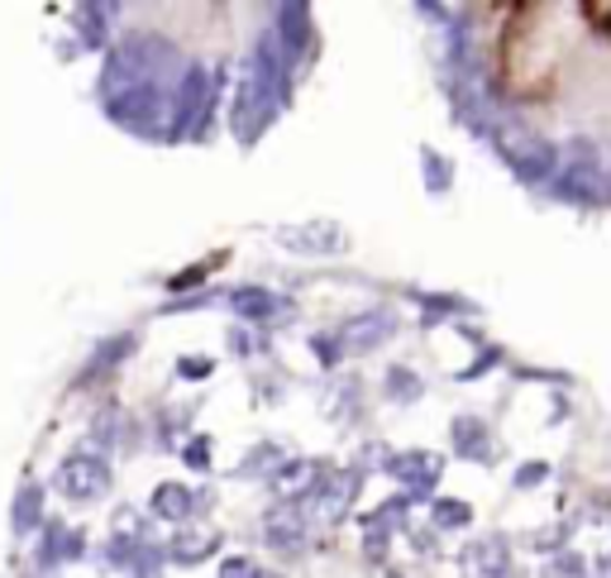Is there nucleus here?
I'll return each instance as SVG.
<instances>
[{
  "instance_id": "obj_1",
  "label": "nucleus",
  "mask_w": 611,
  "mask_h": 578,
  "mask_svg": "<svg viewBox=\"0 0 611 578\" xmlns=\"http://www.w3.org/2000/svg\"><path fill=\"white\" fill-rule=\"evenodd\" d=\"M487 139H492V149L502 153V163L516 168V178H526V182L555 178V149H549V139L535 135L526 120H516V115H497V120L487 125Z\"/></svg>"
},
{
  "instance_id": "obj_2",
  "label": "nucleus",
  "mask_w": 611,
  "mask_h": 578,
  "mask_svg": "<svg viewBox=\"0 0 611 578\" xmlns=\"http://www.w3.org/2000/svg\"><path fill=\"white\" fill-rule=\"evenodd\" d=\"M215 106V82H211V72L192 63V67H182V77H178V96H172V110H168V120L178 135H201L206 129V115Z\"/></svg>"
},
{
  "instance_id": "obj_3",
  "label": "nucleus",
  "mask_w": 611,
  "mask_h": 578,
  "mask_svg": "<svg viewBox=\"0 0 611 578\" xmlns=\"http://www.w3.org/2000/svg\"><path fill=\"white\" fill-rule=\"evenodd\" d=\"M106 115H110V120H120V125H129L135 135H153V129H163L168 92H163V86H125V92L106 96Z\"/></svg>"
},
{
  "instance_id": "obj_4",
  "label": "nucleus",
  "mask_w": 611,
  "mask_h": 578,
  "mask_svg": "<svg viewBox=\"0 0 611 578\" xmlns=\"http://www.w3.org/2000/svg\"><path fill=\"white\" fill-rule=\"evenodd\" d=\"M57 488H63L72 502H92L110 488V464L100 454H72L63 473H57Z\"/></svg>"
},
{
  "instance_id": "obj_5",
  "label": "nucleus",
  "mask_w": 611,
  "mask_h": 578,
  "mask_svg": "<svg viewBox=\"0 0 611 578\" xmlns=\"http://www.w3.org/2000/svg\"><path fill=\"white\" fill-rule=\"evenodd\" d=\"M278 244H287L292 254H340L349 235L334 221H306V225H282Z\"/></svg>"
},
{
  "instance_id": "obj_6",
  "label": "nucleus",
  "mask_w": 611,
  "mask_h": 578,
  "mask_svg": "<svg viewBox=\"0 0 611 578\" xmlns=\"http://www.w3.org/2000/svg\"><path fill=\"white\" fill-rule=\"evenodd\" d=\"M440 469H444V459L430 454V450H406V454L387 459V473L401 488H411V493H430V488L440 483Z\"/></svg>"
},
{
  "instance_id": "obj_7",
  "label": "nucleus",
  "mask_w": 611,
  "mask_h": 578,
  "mask_svg": "<svg viewBox=\"0 0 611 578\" xmlns=\"http://www.w3.org/2000/svg\"><path fill=\"white\" fill-rule=\"evenodd\" d=\"M264 536L268 545H278L282 555H297L306 545V512L297 507V502H282V507H272L264 516Z\"/></svg>"
},
{
  "instance_id": "obj_8",
  "label": "nucleus",
  "mask_w": 611,
  "mask_h": 578,
  "mask_svg": "<svg viewBox=\"0 0 611 578\" xmlns=\"http://www.w3.org/2000/svg\"><path fill=\"white\" fill-rule=\"evenodd\" d=\"M287 49V57H301L306 43H311V10L306 6H282L278 10V34H272Z\"/></svg>"
},
{
  "instance_id": "obj_9",
  "label": "nucleus",
  "mask_w": 611,
  "mask_h": 578,
  "mask_svg": "<svg viewBox=\"0 0 611 578\" xmlns=\"http://www.w3.org/2000/svg\"><path fill=\"white\" fill-rule=\"evenodd\" d=\"M215 545H221V531L201 522L192 531H178V540H172V559H178V565H196V559H206Z\"/></svg>"
},
{
  "instance_id": "obj_10",
  "label": "nucleus",
  "mask_w": 611,
  "mask_h": 578,
  "mask_svg": "<svg viewBox=\"0 0 611 578\" xmlns=\"http://www.w3.org/2000/svg\"><path fill=\"white\" fill-rule=\"evenodd\" d=\"M354 488H358V479L354 473H334V479H325V488L315 493V512L320 516H344L349 512V502H354Z\"/></svg>"
},
{
  "instance_id": "obj_11",
  "label": "nucleus",
  "mask_w": 611,
  "mask_h": 578,
  "mask_svg": "<svg viewBox=\"0 0 611 578\" xmlns=\"http://www.w3.org/2000/svg\"><path fill=\"white\" fill-rule=\"evenodd\" d=\"M555 186H559V196H574V201L598 206V201H602V168H574V172H564Z\"/></svg>"
},
{
  "instance_id": "obj_12",
  "label": "nucleus",
  "mask_w": 611,
  "mask_h": 578,
  "mask_svg": "<svg viewBox=\"0 0 611 578\" xmlns=\"http://www.w3.org/2000/svg\"><path fill=\"white\" fill-rule=\"evenodd\" d=\"M192 488H182V483H158L153 488V516H168V522H186L192 516Z\"/></svg>"
},
{
  "instance_id": "obj_13",
  "label": "nucleus",
  "mask_w": 611,
  "mask_h": 578,
  "mask_svg": "<svg viewBox=\"0 0 611 578\" xmlns=\"http://www.w3.org/2000/svg\"><path fill=\"white\" fill-rule=\"evenodd\" d=\"M229 311L244 315V321H268L278 311V297L264 292V287H239V292H229Z\"/></svg>"
},
{
  "instance_id": "obj_14",
  "label": "nucleus",
  "mask_w": 611,
  "mask_h": 578,
  "mask_svg": "<svg viewBox=\"0 0 611 578\" xmlns=\"http://www.w3.org/2000/svg\"><path fill=\"white\" fill-rule=\"evenodd\" d=\"M454 445H459V454H469V459H487L492 454L487 430H483V421H473V416L454 421Z\"/></svg>"
},
{
  "instance_id": "obj_15",
  "label": "nucleus",
  "mask_w": 611,
  "mask_h": 578,
  "mask_svg": "<svg viewBox=\"0 0 611 578\" xmlns=\"http://www.w3.org/2000/svg\"><path fill=\"white\" fill-rule=\"evenodd\" d=\"M39 512H43V488L39 483H24L20 497H14V531H29V526L39 522Z\"/></svg>"
},
{
  "instance_id": "obj_16",
  "label": "nucleus",
  "mask_w": 611,
  "mask_h": 578,
  "mask_svg": "<svg viewBox=\"0 0 611 578\" xmlns=\"http://www.w3.org/2000/svg\"><path fill=\"white\" fill-rule=\"evenodd\" d=\"M387 330H392L387 315H358V321L344 330V344H358V350H363V344H377V340H383Z\"/></svg>"
},
{
  "instance_id": "obj_17",
  "label": "nucleus",
  "mask_w": 611,
  "mask_h": 578,
  "mask_svg": "<svg viewBox=\"0 0 611 578\" xmlns=\"http://www.w3.org/2000/svg\"><path fill=\"white\" fill-rule=\"evenodd\" d=\"M420 163H426V186H430V192H444V186L454 182V172H449V158L444 153L420 149Z\"/></svg>"
},
{
  "instance_id": "obj_18",
  "label": "nucleus",
  "mask_w": 611,
  "mask_h": 578,
  "mask_svg": "<svg viewBox=\"0 0 611 578\" xmlns=\"http://www.w3.org/2000/svg\"><path fill=\"white\" fill-rule=\"evenodd\" d=\"M469 502H459V497H440V502H435V526H469Z\"/></svg>"
},
{
  "instance_id": "obj_19",
  "label": "nucleus",
  "mask_w": 611,
  "mask_h": 578,
  "mask_svg": "<svg viewBox=\"0 0 611 578\" xmlns=\"http://www.w3.org/2000/svg\"><path fill=\"white\" fill-rule=\"evenodd\" d=\"M473 565L483 569V574H502V569H506V545H502V540L473 545Z\"/></svg>"
},
{
  "instance_id": "obj_20",
  "label": "nucleus",
  "mask_w": 611,
  "mask_h": 578,
  "mask_svg": "<svg viewBox=\"0 0 611 578\" xmlns=\"http://www.w3.org/2000/svg\"><path fill=\"white\" fill-rule=\"evenodd\" d=\"M301 488H311V469H306V464H287V469H282V479H278V493H282L287 502H292V497L301 493Z\"/></svg>"
},
{
  "instance_id": "obj_21",
  "label": "nucleus",
  "mask_w": 611,
  "mask_h": 578,
  "mask_svg": "<svg viewBox=\"0 0 611 578\" xmlns=\"http://www.w3.org/2000/svg\"><path fill=\"white\" fill-rule=\"evenodd\" d=\"M77 24H82V34L100 43V34H106V6H82L77 10Z\"/></svg>"
},
{
  "instance_id": "obj_22",
  "label": "nucleus",
  "mask_w": 611,
  "mask_h": 578,
  "mask_svg": "<svg viewBox=\"0 0 611 578\" xmlns=\"http://www.w3.org/2000/svg\"><path fill=\"white\" fill-rule=\"evenodd\" d=\"M215 264H221V254H215V258H206V264H201V268H186V272H178V278H172L168 287H178V292H186V287H192V282H201V272H211Z\"/></svg>"
},
{
  "instance_id": "obj_23",
  "label": "nucleus",
  "mask_w": 611,
  "mask_h": 578,
  "mask_svg": "<svg viewBox=\"0 0 611 578\" xmlns=\"http://www.w3.org/2000/svg\"><path fill=\"white\" fill-rule=\"evenodd\" d=\"M221 578H258V569H254V559L235 555V559H225V565H221Z\"/></svg>"
},
{
  "instance_id": "obj_24",
  "label": "nucleus",
  "mask_w": 611,
  "mask_h": 578,
  "mask_svg": "<svg viewBox=\"0 0 611 578\" xmlns=\"http://www.w3.org/2000/svg\"><path fill=\"white\" fill-rule=\"evenodd\" d=\"M178 368H182V378H206V373H211L215 364H211V358H201V354H196V358H182Z\"/></svg>"
},
{
  "instance_id": "obj_25",
  "label": "nucleus",
  "mask_w": 611,
  "mask_h": 578,
  "mask_svg": "<svg viewBox=\"0 0 611 578\" xmlns=\"http://www.w3.org/2000/svg\"><path fill=\"white\" fill-rule=\"evenodd\" d=\"M540 479H545V464H521L516 488H530V483H540Z\"/></svg>"
},
{
  "instance_id": "obj_26",
  "label": "nucleus",
  "mask_w": 611,
  "mask_h": 578,
  "mask_svg": "<svg viewBox=\"0 0 611 578\" xmlns=\"http://www.w3.org/2000/svg\"><path fill=\"white\" fill-rule=\"evenodd\" d=\"M392 387H397V393H401V402H406V397H416V393H420V387H416L411 378H406V373H401V368H392Z\"/></svg>"
},
{
  "instance_id": "obj_27",
  "label": "nucleus",
  "mask_w": 611,
  "mask_h": 578,
  "mask_svg": "<svg viewBox=\"0 0 611 578\" xmlns=\"http://www.w3.org/2000/svg\"><path fill=\"white\" fill-rule=\"evenodd\" d=\"M258 578H272V574H258Z\"/></svg>"
}]
</instances>
